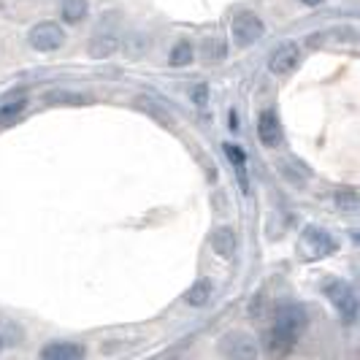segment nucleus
<instances>
[{
    "label": "nucleus",
    "mask_w": 360,
    "mask_h": 360,
    "mask_svg": "<svg viewBox=\"0 0 360 360\" xmlns=\"http://www.w3.org/2000/svg\"><path fill=\"white\" fill-rule=\"evenodd\" d=\"M325 296L331 298L333 309L339 312L341 320L347 322V325H352V322L358 320V290L349 282H341V279L328 282Z\"/></svg>",
    "instance_id": "obj_1"
},
{
    "label": "nucleus",
    "mask_w": 360,
    "mask_h": 360,
    "mask_svg": "<svg viewBox=\"0 0 360 360\" xmlns=\"http://www.w3.org/2000/svg\"><path fill=\"white\" fill-rule=\"evenodd\" d=\"M230 36L236 41V46H252L265 36V25L255 11H239L230 20Z\"/></svg>",
    "instance_id": "obj_2"
},
{
    "label": "nucleus",
    "mask_w": 360,
    "mask_h": 360,
    "mask_svg": "<svg viewBox=\"0 0 360 360\" xmlns=\"http://www.w3.org/2000/svg\"><path fill=\"white\" fill-rule=\"evenodd\" d=\"M306 325H309L306 309H303V306H296V303H287V306H282L279 312H277L274 331H277V333H282L287 341H293V344H296V341L303 336Z\"/></svg>",
    "instance_id": "obj_3"
},
{
    "label": "nucleus",
    "mask_w": 360,
    "mask_h": 360,
    "mask_svg": "<svg viewBox=\"0 0 360 360\" xmlns=\"http://www.w3.org/2000/svg\"><path fill=\"white\" fill-rule=\"evenodd\" d=\"M27 41L39 52H57L62 43H65V30H62L57 22H39V25L30 27Z\"/></svg>",
    "instance_id": "obj_4"
},
{
    "label": "nucleus",
    "mask_w": 360,
    "mask_h": 360,
    "mask_svg": "<svg viewBox=\"0 0 360 360\" xmlns=\"http://www.w3.org/2000/svg\"><path fill=\"white\" fill-rule=\"evenodd\" d=\"M220 352L233 360H252L258 358V344L244 331H230L220 339Z\"/></svg>",
    "instance_id": "obj_5"
},
{
    "label": "nucleus",
    "mask_w": 360,
    "mask_h": 360,
    "mask_svg": "<svg viewBox=\"0 0 360 360\" xmlns=\"http://www.w3.org/2000/svg\"><path fill=\"white\" fill-rule=\"evenodd\" d=\"M300 62V49L298 43H282L274 49V55H271V60H268V71L274 74V76H287V74H293L296 68H298Z\"/></svg>",
    "instance_id": "obj_6"
},
{
    "label": "nucleus",
    "mask_w": 360,
    "mask_h": 360,
    "mask_svg": "<svg viewBox=\"0 0 360 360\" xmlns=\"http://www.w3.org/2000/svg\"><path fill=\"white\" fill-rule=\"evenodd\" d=\"M300 244H303V252H306L309 258H325V255H331V252L336 249V241L331 239V233L322 230V228H314V225L303 230Z\"/></svg>",
    "instance_id": "obj_7"
},
{
    "label": "nucleus",
    "mask_w": 360,
    "mask_h": 360,
    "mask_svg": "<svg viewBox=\"0 0 360 360\" xmlns=\"http://www.w3.org/2000/svg\"><path fill=\"white\" fill-rule=\"evenodd\" d=\"M117 49H120V33H117V30H111V27H98V30L92 33V39H90V55H92L95 60L111 57Z\"/></svg>",
    "instance_id": "obj_8"
},
{
    "label": "nucleus",
    "mask_w": 360,
    "mask_h": 360,
    "mask_svg": "<svg viewBox=\"0 0 360 360\" xmlns=\"http://www.w3.org/2000/svg\"><path fill=\"white\" fill-rule=\"evenodd\" d=\"M84 347L76 341H52L41 349V358L43 360H79L84 358Z\"/></svg>",
    "instance_id": "obj_9"
},
{
    "label": "nucleus",
    "mask_w": 360,
    "mask_h": 360,
    "mask_svg": "<svg viewBox=\"0 0 360 360\" xmlns=\"http://www.w3.org/2000/svg\"><path fill=\"white\" fill-rule=\"evenodd\" d=\"M258 136H261L263 146H279L282 141V127H279V120H277V114L274 111H263L261 117H258Z\"/></svg>",
    "instance_id": "obj_10"
},
{
    "label": "nucleus",
    "mask_w": 360,
    "mask_h": 360,
    "mask_svg": "<svg viewBox=\"0 0 360 360\" xmlns=\"http://www.w3.org/2000/svg\"><path fill=\"white\" fill-rule=\"evenodd\" d=\"M212 249L220 255V258H233V252H236V233H233V228H228V225H222L217 228L214 233H212Z\"/></svg>",
    "instance_id": "obj_11"
},
{
    "label": "nucleus",
    "mask_w": 360,
    "mask_h": 360,
    "mask_svg": "<svg viewBox=\"0 0 360 360\" xmlns=\"http://www.w3.org/2000/svg\"><path fill=\"white\" fill-rule=\"evenodd\" d=\"M212 293H214V287H212V282L203 279L200 277L190 290H187V296H184V300H187V306H195V309H200V306H206L209 300H212Z\"/></svg>",
    "instance_id": "obj_12"
},
{
    "label": "nucleus",
    "mask_w": 360,
    "mask_h": 360,
    "mask_svg": "<svg viewBox=\"0 0 360 360\" xmlns=\"http://www.w3.org/2000/svg\"><path fill=\"white\" fill-rule=\"evenodd\" d=\"M60 11H62V20L68 22V25H79L90 14V3L87 0H62Z\"/></svg>",
    "instance_id": "obj_13"
},
{
    "label": "nucleus",
    "mask_w": 360,
    "mask_h": 360,
    "mask_svg": "<svg viewBox=\"0 0 360 360\" xmlns=\"http://www.w3.org/2000/svg\"><path fill=\"white\" fill-rule=\"evenodd\" d=\"M25 109H27V100H25V98H17V100L3 103V106H0V127L14 125V122L22 117V111H25Z\"/></svg>",
    "instance_id": "obj_14"
},
{
    "label": "nucleus",
    "mask_w": 360,
    "mask_h": 360,
    "mask_svg": "<svg viewBox=\"0 0 360 360\" xmlns=\"http://www.w3.org/2000/svg\"><path fill=\"white\" fill-rule=\"evenodd\" d=\"M203 60L206 62H222L225 60V43L220 36L203 39Z\"/></svg>",
    "instance_id": "obj_15"
},
{
    "label": "nucleus",
    "mask_w": 360,
    "mask_h": 360,
    "mask_svg": "<svg viewBox=\"0 0 360 360\" xmlns=\"http://www.w3.org/2000/svg\"><path fill=\"white\" fill-rule=\"evenodd\" d=\"M193 43L190 41H179L174 49H171V65L174 68H184V65H190L193 62Z\"/></svg>",
    "instance_id": "obj_16"
},
{
    "label": "nucleus",
    "mask_w": 360,
    "mask_h": 360,
    "mask_svg": "<svg viewBox=\"0 0 360 360\" xmlns=\"http://www.w3.org/2000/svg\"><path fill=\"white\" fill-rule=\"evenodd\" d=\"M336 206L347 214H355L358 212V190L355 187H344L336 193Z\"/></svg>",
    "instance_id": "obj_17"
},
{
    "label": "nucleus",
    "mask_w": 360,
    "mask_h": 360,
    "mask_svg": "<svg viewBox=\"0 0 360 360\" xmlns=\"http://www.w3.org/2000/svg\"><path fill=\"white\" fill-rule=\"evenodd\" d=\"M265 349L271 352V355H282V352H287V349H293V341H287L282 333H277L274 328L265 333Z\"/></svg>",
    "instance_id": "obj_18"
},
{
    "label": "nucleus",
    "mask_w": 360,
    "mask_h": 360,
    "mask_svg": "<svg viewBox=\"0 0 360 360\" xmlns=\"http://www.w3.org/2000/svg\"><path fill=\"white\" fill-rule=\"evenodd\" d=\"M190 103H193L198 111H206V106H209V87H206V84L193 87V90H190Z\"/></svg>",
    "instance_id": "obj_19"
},
{
    "label": "nucleus",
    "mask_w": 360,
    "mask_h": 360,
    "mask_svg": "<svg viewBox=\"0 0 360 360\" xmlns=\"http://www.w3.org/2000/svg\"><path fill=\"white\" fill-rule=\"evenodd\" d=\"M225 155H228V158H230V162L239 168L241 181H244V165H247V160H244V152H241L239 146H233V144H225Z\"/></svg>",
    "instance_id": "obj_20"
},
{
    "label": "nucleus",
    "mask_w": 360,
    "mask_h": 360,
    "mask_svg": "<svg viewBox=\"0 0 360 360\" xmlns=\"http://www.w3.org/2000/svg\"><path fill=\"white\" fill-rule=\"evenodd\" d=\"M230 130H239V117H236V111H230Z\"/></svg>",
    "instance_id": "obj_21"
},
{
    "label": "nucleus",
    "mask_w": 360,
    "mask_h": 360,
    "mask_svg": "<svg viewBox=\"0 0 360 360\" xmlns=\"http://www.w3.org/2000/svg\"><path fill=\"white\" fill-rule=\"evenodd\" d=\"M300 3H306V6H320V3H325V0H300Z\"/></svg>",
    "instance_id": "obj_22"
},
{
    "label": "nucleus",
    "mask_w": 360,
    "mask_h": 360,
    "mask_svg": "<svg viewBox=\"0 0 360 360\" xmlns=\"http://www.w3.org/2000/svg\"><path fill=\"white\" fill-rule=\"evenodd\" d=\"M0 349H3V341H0Z\"/></svg>",
    "instance_id": "obj_23"
}]
</instances>
